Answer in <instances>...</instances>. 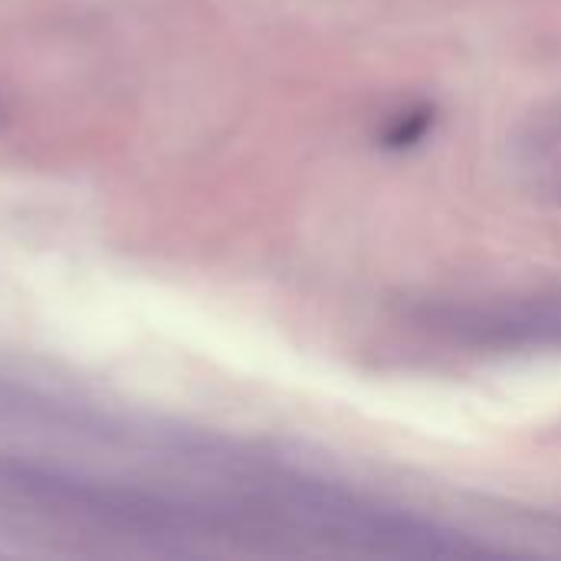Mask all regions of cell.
I'll list each match as a JSON object with an SVG mask.
<instances>
[{
	"instance_id": "6da1fadb",
	"label": "cell",
	"mask_w": 561,
	"mask_h": 561,
	"mask_svg": "<svg viewBox=\"0 0 561 561\" xmlns=\"http://www.w3.org/2000/svg\"><path fill=\"white\" fill-rule=\"evenodd\" d=\"M421 325L473 352H561V293L437 306Z\"/></svg>"
},
{
	"instance_id": "7a4b0ae2",
	"label": "cell",
	"mask_w": 561,
	"mask_h": 561,
	"mask_svg": "<svg viewBox=\"0 0 561 561\" xmlns=\"http://www.w3.org/2000/svg\"><path fill=\"white\" fill-rule=\"evenodd\" d=\"M427 125H431V112L427 108H421V112H408L391 131H388V145H394V148H404V145H414V141H421V135L427 131Z\"/></svg>"
}]
</instances>
